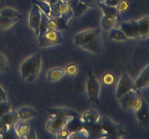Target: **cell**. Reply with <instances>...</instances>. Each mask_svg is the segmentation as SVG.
Returning a JSON list of instances; mask_svg holds the SVG:
<instances>
[{"instance_id":"obj_1","label":"cell","mask_w":149,"mask_h":139,"mask_svg":"<svg viewBox=\"0 0 149 139\" xmlns=\"http://www.w3.org/2000/svg\"><path fill=\"white\" fill-rule=\"evenodd\" d=\"M46 114L50 119L47 124V130L54 134H58L62 129L65 128L74 117H80V114L74 110L65 108L47 109Z\"/></svg>"},{"instance_id":"obj_2","label":"cell","mask_w":149,"mask_h":139,"mask_svg":"<svg viewBox=\"0 0 149 139\" xmlns=\"http://www.w3.org/2000/svg\"><path fill=\"white\" fill-rule=\"evenodd\" d=\"M120 29L127 39L146 40L149 38V17H145L139 20L122 22Z\"/></svg>"},{"instance_id":"obj_3","label":"cell","mask_w":149,"mask_h":139,"mask_svg":"<svg viewBox=\"0 0 149 139\" xmlns=\"http://www.w3.org/2000/svg\"><path fill=\"white\" fill-rule=\"evenodd\" d=\"M125 135L126 132L122 125L116 124L106 116H103L101 121L98 122V131L96 138H121Z\"/></svg>"},{"instance_id":"obj_4","label":"cell","mask_w":149,"mask_h":139,"mask_svg":"<svg viewBox=\"0 0 149 139\" xmlns=\"http://www.w3.org/2000/svg\"><path fill=\"white\" fill-rule=\"evenodd\" d=\"M42 68V57L40 54L36 53L24 61L20 67L22 78L31 83L37 78Z\"/></svg>"},{"instance_id":"obj_5","label":"cell","mask_w":149,"mask_h":139,"mask_svg":"<svg viewBox=\"0 0 149 139\" xmlns=\"http://www.w3.org/2000/svg\"><path fill=\"white\" fill-rule=\"evenodd\" d=\"M97 7L101 9L104 14L101 20V25L103 30H110L114 27L116 22L121 21V12L117 7L107 6L103 2H99Z\"/></svg>"},{"instance_id":"obj_6","label":"cell","mask_w":149,"mask_h":139,"mask_svg":"<svg viewBox=\"0 0 149 139\" xmlns=\"http://www.w3.org/2000/svg\"><path fill=\"white\" fill-rule=\"evenodd\" d=\"M118 99L122 108L130 113L137 111L142 102V97L138 94L136 89L130 90Z\"/></svg>"},{"instance_id":"obj_7","label":"cell","mask_w":149,"mask_h":139,"mask_svg":"<svg viewBox=\"0 0 149 139\" xmlns=\"http://www.w3.org/2000/svg\"><path fill=\"white\" fill-rule=\"evenodd\" d=\"M39 41V47H49L63 43V39L58 30H47Z\"/></svg>"},{"instance_id":"obj_8","label":"cell","mask_w":149,"mask_h":139,"mask_svg":"<svg viewBox=\"0 0 149 139\" xmlns=\"http://www.w3.org/2000/svg\"><path fill=\"white\" fill-rule=\"evenodd\" d=\"M88 81L87 83V92L90 101L95 104H99V96H100V85L94 75L89 72Z\"/></svg>"},{"instance_id":"obj_9","label":"cell","mask_w":149,"mask_h":139,"mask_svg":"<svg viewBox=\"0 0 149 139\" xmlns=\"http://www.w3.org/2000/svg\"><path fill=\"white\" fill-rule=\"evenodd\" d=\"M132 89H135L134 81L130 75L127 73H124L119 82L118 83L117 88L116 91V96L117 98H119L125 93L128 92Z\"/></svg>"},{"instance_id":"obj_10","label":"cell","mask_w":149,"mask_h":139,"mask_svg":"<svg viewBox=\"0 0 149 139\" xmlns=\"http://www.w3.org/2000/svg\"><path fill=\"white\" fill-rule=\"evenodd\" d=\"M98 36H101V31L100 29L87 30L79 33L74 38V44L81 47L83 44L87 43L90 40Z\"/></svg>"},{"instance_id":"obj_11","label":"cell","mask_w":149,"mask_h":139,"mask_svg":"<svg viewBox=\"0 0 149 139\" xmlns=\"http://www.w3.org/2000/svg\"><path fill=\"white\" fill-rule=\"evenodd\" d=\"M42 18V12L39 7L33 4V7L29 16V25L36 33V36L39 34V25Z\"/></svg>"},{"instance_id":"obj_12","label":"cell","mask_w":149,"mask_h":139,"mask_svg":"<svg viewBox=\"0 0 149 139\" xmlns=\"http://www.w3.org/2000/svg\"><path fill=\"white\" fill-rule=\"evenodd\" d=\"M135 113L140 124L144 127H149V106L143 98H142L141 107Z\"/></svg>"},{"instance_id":"obj_13","label":"cell","mask_w":149,"mask_h":139,"mask_svg":"<svg viewBox=\"0 0 149 139\" xmlns=\"http://www.w3.org/2000/svg\"><path fill=\"white\" fill-rule=\"evenodd\" d=\"M134 84L136 90H140L143 87L149 86V65L142 71L136 81H134Z\"/></svg>"},{"instance_id":"obj_14","label":"cell","mask_w":149,"mask_h":139,"mask_svg":"<svg viewBox=\"0 0 149 139\" xmlns=\"http://www.w3.org/2000/svg\"><path fill=\"white\" fill-rule=\"evenodd\" d=\"M66 129L69 133H74V132L79 131L82 130L84 127V123L81 120V116L80 117H74L65 126Z\"/></svg>"},{"instance_id":"obj_15","label":"cell","mask_w":149,"mask_h":139,"mask_svg":"<svg viewBox=\"0 0 149 139\" xmlns=\"http://www.w3.org/2000/svg\"><path fill=\"white\" fill-rule=\"evenodd\" d=\"M68 6L72 10L74 17H78L81 15L88 8V6L80 0H71Z\"/></svg>"},{"instance_id":"obj_16","label":"cell","mask_w":149,"mask_h":139,"mask_svg":"<svg viewBox=\"0 0 149 139\" xmlns=\"http://www.w3.org/2000/svg\"><path fill=\"white\" fill-rule=\"evenodd\" d=\"M18 120L17 111H15V110H11L10 112L7 113L0 118V122L4 123L8 126H11L15 125L17 122Z\"/></svg>"},{"instance_id":"obj_17","label":"cell","mask_w":149,"mask_h":139,"mask_svg":"<svg viewBox=\"0 0 149 139\" xmlns=\"http://www.w3.org/2000/svg\"><path fill=\"white\" fill-rule=\"evenodd\" d=\"M99 117L100 115L97 111L95 109H90L83 114L81 120L84 124L90 125L97 122L99 121Z\"/></svg>"},{"instance_id":"obj_18","label":"cell","mask_w":149,"mask_h":139,"mask_svg":"<svg viewBox=\"0 0 149 139\" xmlns=\"http://www.w3.org/2000/svg\"><path fill=\"white\" fill-rule=\"evenodd\" d=\"M37 112L33 109L30 107H23L17 111V115L20 120H29L37 116Z\"/></svg>"},{"instance_id":"obj_19","label":"cell","mask_w":149,"mask_h":139,"mask_svg":"<svg viewBox=\"0 0 149 139\" xmlns=\"http://www.w3.org/2000/svg\"><path fill=\"white\" fill-rule=\"evenodd\" d=\"M59 11L61 13V17H62L67 23L70 19L74 17V12L71 7L67 4L61 2V1L59 4Z\"/></svg>"},{"instance_id":"obj_20","label":"cell","mask_w":149,"mask_h":139,"mask_svg":"<svg viewBox=\"0 0 149 139\" xmlns=\"http://www.w3.org/2000/svg\"><path fill=\"white\" fill-rule=\"evenodd\" d=\"M65 70L61 68H55V69L51 70L47 73V79L51 82H55L59 81L65 75Z\"/></svg>"},{"instance_id":"obj_21","label":"cell","mask_w":149,"mask_h":139,"mask_svg":"<svg viewBox=\"0 0 149 139\" xmlns=\"http://www.w3.org/2000/svg\"><path fill=\"white\" fill-rule=\"evenodd\" d=\"M109 39L115 41H127L128 39L125 33L121 29L119 30L115 28H112L110 30Z\"/></svg>"},{"instance_id":"obj_22","label":"cell","mask_w":149,"mask_h":139,"mask_svg":"<svg viewBox=\"0 0 149 139\" xmlns=\"http://www.w3.org/2000/svg\"><path fill=\"white\" fill-rule=\"evenodd\" d=\"M19 20H20L19 18H10V17L0 15V28L1 30L9 28L14 24H15Z\"/></svg>"},{"instance_id":"obj_23","label":"cell","mask_w":149,"mask_h":139,"mask_svg":"<svg viewBox=\"0 0 149 139\" xmlns=\"http://www.w3.org/2000/svg\"><path fill=\"white\" fill-rule=\"evenodd\" d=\"M49 19L48 16H47L45 13L42 12V18H41L40 25H39V34L38 36V40H39L42 37V36L48 30L47 23Z\"/></svg>"},{"instance_id":"obj_24","label":"cell","mask_w":149,"mask_h":139,"mask_svg":"<svg viewBox=\"0 0 149 139\" xmlns=\"http://www.w3.org/2000/svg\"><path fill=\"white\" fill-rule=\"evenodd\" d=\"M0 15L4 17H10V18H19L21 19V14H19L16 10L11 8H5L0 11Z\"/></svg>"},{"instance_id":"obj_25","label":"cell","mask_w":149,"mask_h":139,"mask_svg":"<svg viewBox=\"0 0 149 139\" xmlns=\"http://www.w3.org/2000/svg\"><path fill=\"white\" fill-rule=\"evenodd\" d=\"M55 20V23H56V30L60 31V30H69V26L67 25V22L62 17H53Z\"/></svg>"},{"instance_id":"obj_26","label":"cell","mask_w":149,"mask_h":139,"mask_svg":"<svg viewBox=\"0 0 149 139\" xmlns=\"http://www.w3.org/2000/svg\"><path fill=\"white\" fill-rule=\"evenodd\" d=\"M33 4H36L41 12L45 13L47 16L49 17V14H50V6L49 5L47 2H43V1H36V0H33Z\"/></svg>"},{"instance_id":"obj_27","label":"cell","mask_w":149,"mask_h":139,"mask_svg":"<svg viewBox=\"0 0 149 139\" xmlns=\"http://www.w3.org/2000/svg\"><path fill=\"white\" fill-rule=\"evenodd\" d=\"M19 136L17 135V131L15 130V125H11L9 127L8 130H7L3 136H1V138L4 139H15L17 138Z\"/></svg>"},{"instance_id":"obj_28","label":"cell","mask_w":149,"mask_h":139,"mask_svg":"<svg viewBox=\"0 0 149 139\" xmlns=\"http://www.w3.org/2000/svg\"><path fill=\"white\" fill-rule=\"evenodd\" d=\"M11 111V104L7 101H1L0 103V118L7 113Z\"/></svg>"},{"instance_id":"obj_29","label":"cell","mask_w":149,"mask_h":139,"mask_svg":"<svg viewBox=\"0 0 149 139\" xmlns=\"http://www.w3.org/2000/svg\"><path fill=\"white\" fill-rule=\"evenodd\" d=\"M29 130V127L28 125L25 124V123H20V125L17 127V135H18L20 137H24V136L27 134Z\"/></svg>"},{"instance_id":"obj_30","label":"cell","mask_w":149,"mask_h":139,"mask_svg":"<svg viewBox=\"0 0 149 139\" xmlns=\"http://www.w3.org/2000/svg\"><path fill=\"white\" fill-rule=\"evenodd\" d=\"M78 67H77L76 64H71V65H68L66 67V69H65L66 73L71 77L75 76L77 74V72H78Z\"/></svg>"},{"instance_id":"obj_31","label":"cell","mask_w":149,"mask_h":139,"mask_svg":"<svg viewBox=\"0 0 149 139\" xmlns=\"http://www.w3.org/2000/svg\"><path fill=\"white\" fill-rule=\"evenodd\" d=\"M8 69V63L5 56L0 54V72H4Z\"/></svg>"},{"instance_id":"obj_32","label":"cell","mask_w":149,"mask_h":139,"mask_svg":"<svg viewBox=\"0 0 149 139\" xmlns=\"http://www.w3.org/2000/svg\"><path fill=\"white\" fill-rule=\"evenodd\" d=\"M114 81V76L111 73H106L103 77V82L106 85H111Z\"/></svg>"},{"instance_id":"obj_33","label":"cell","mask_w":149,"mask_h":139,"mask_svg":"<svg viewBox=\"0 0 149 139\" xmlns=\"http://www.w3.org/2000/svg\"><path fill=\"white\" fill-rule=\"evenodd\" d=\"M80 1L87 4L88 7H97L99 2H103L104 0H80Z\"/></svg>"},{"instance_id":"obj_34","label":"cell","mask_w":149,"mask_h":139,"mask_svg":"<svg viewBox=\"0 0 149 139\" xmlns=\"http://www.w3.org/2000/svg\"><path fill=\"white\" fill-rule=\"evenodd\" d=\"M129 4H128V2L126 0H122L117 5V8L119 9V10L120 12L126 11V10H127L129 9Z\"/></svg>"},{"instance_id":"obj_35","label":"cell","mask_w":149,"mask_h":139,"mask_svg":"<svg viewBox=\"0 0 149 139\" xmlns=\"http://www.w3.org/2000/svg\"><path fill=\"white\" fill-rule=\"evenodd\" d=\"M68 133H69V132L68 131V130L65 128H63L62 129V130H61V131L59 132V133H58V136H57V138H58V139H61V138H68Z\"/></svg>"},{"instance_id":"obj_36","label":"cell","mask_w":149,"mask_h":139,"mask_svg":"<svg viewBox=\"0 0 149 139\" xmlns=\"http://www.w3.org/2000/svg\"><path fill=\"white\" fill-rule=\"evenodd\" d=\"M121 1H122V0H104L103 3L107 6L117 7V5Z\"/></svg>"},{"instance_id":"obj_37","label":"cell","mask_w":149,"mask_h":139,"mask_svg":"<svg viewBox=\"0 0 149 139\" xmlns=\"http://www.w3.org/2000/svg\"><path fill=\"white\" fill-rule=\"evenodd\" d=\"M23 138H28V139L36 138V133H35L34 130H33V129H31V128H29L27 134H26Z\"/></svg>"},{"instance_id":"obj_38","label":"cell","mask_w":149,"mask_h":139,"mask_svg":"<svg viewBox=\"0 0 149 139\" xmlns=\"http://www.w3.org/2000/svg\"><path fill=\"white\" fill-rule=\"evenodd\" d=\"M9 127H10V126L4 124V123L0 122V136H1H1H3V135L7 132V130H8Z\"/></svg>"},{"instance_id":"obj_39","label":"cell","mask_w":149,"mask_h":139,"mask_svg":"<svg viewBox=\"0 0 149 139\" xmlns=\"http://www.w3.org/2000/svg\"><path fill=\"white\" fill-rule=\"evenodd\" d=\"M46 1L50 6V8L57 7V6L59 5L60 2H61V0H46Z\"/></svg>"},{"instance_id":"obj_40","label":"cell","mask_w":149,"mask_h":139,"mask_svg":"<svg viewBox=\"0 0 149 139\" xmlns=\"http://www.w3.org/2000/svg\"><path fill=\"white\" fill-rule=\"evenodd\" d=\"M0 97L3 99V101H7V94H6L5 91L3 90V88H1V86L0 85Z\"/></svg>"},{"instance_id":"obj_41","label":"cell","mask_w":149,"mask_h":139,"mask_svg":"<svg viewBox=\"0 0 149 139\" xmlns=\"http://www.w3.org/2000/svg\"><path fill=\"white\" fill-rule=\"evenodd\" d=\"M1 101H3V99H2V98H1V97H0V103H1Z\"/></svg>"},{"instance_id":"obj_42","label":"cell","mask_w":149,"mask_h":139,"mask_svg":"<svg viewBox=\"0 0 149 139\" xmlns=\"http://www.w3.org/2000/svg\"><path fill=\"white\" fill-rule=\"evenodd\" d=\"M0 1H4V0H0Z\"/></svg>"}]
</instances>
